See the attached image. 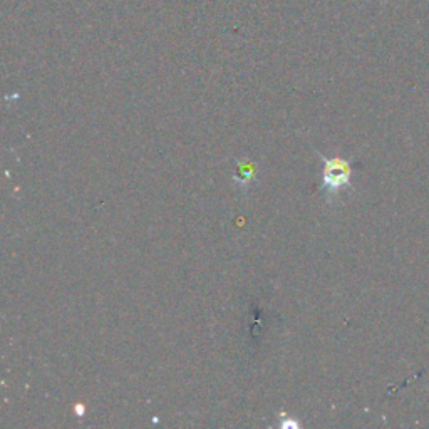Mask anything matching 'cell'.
<instances>
[{
  "label": "cell",
  "instance_id": "obj_1",
  "mask_svg": "<svg viewBox=\"0 0 429 429\" xmlns=\"http://www.w3.org/2000/svg\"><path fill=\"white\" fill-rule=\"evenodd\" d=\"M317 154L322 159V189L327 200L332 201L351 186L352 165L344 158H325L321 153Z\"/></svg>",
  "mask_w": 429,
  "mask_h": 429
},
{
  "label": "cell",
  "instance_id": "obj_2",
  "mask_svg": "<svg viewBox=\"0 0 429 429\" xmlns=\"http://www.w3.org/2000/svg\"><path fill=\"white\" fill-rule=\"evenodd\" d=\"M257 165L253 161H237V170L233 173V181L242 188H246L255 181Z\"/></svg>",
  "mask_w": 429,
  "mask_h": 429
},
{
  "label": "cell",
  "instance_id": "obj_3",
  "mask_svg": "<svg viewBox=\"0 0 429 429\" xmlns=\"http://www.w3.org/2000/svg\"><path fill=\"white\" fill-rule=\"evenodd\" d=\"M76 415H78L79 417L84 416V406H82V404H78V406H76Z\"/></svg>",
  "mask_w": 429,
  "mask_h": 429
}]
</instances>
